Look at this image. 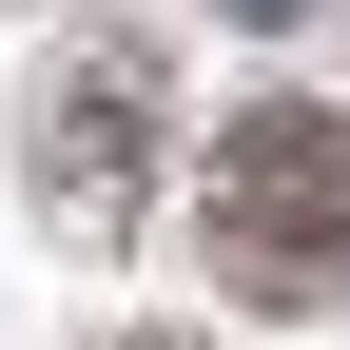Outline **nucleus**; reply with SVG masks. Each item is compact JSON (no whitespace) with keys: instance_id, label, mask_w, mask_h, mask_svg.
Here are the masks:
<instances>
[{"instance_id":"nucleus-2","label":"nucleus","mask_w":350,"mask_h":350,"mask_svg":"<svg viewBox=\"0 0 350 350\" xmlns=\"http://www.w3.org/2000/svg\"><path fill=\"white\" fill-rule=\"evenodd\" d=\"M137 98H156V78H137V39H117V59H98V98H78V137H39V175L78 195V234H117V175H137Z\"/></svg>"},{"instance_id":"nucleus-3","label":"nucleus","mask_w":350,"mask_h":350,"mask_svg":"<svg viewBox=\"0 0 350 350\" xmlns=\"http://www.w3.org/2000/svg\"><path fill=\"white\" fill-rule=\"evenodd\" d=\"M117 350H195V331H117Z\"/></svg>"},{"instance_id":"nucleus-1","label":"nucleus","mask_w":350,"mask_h":350,"mask_svg":"<svg viewBox=\"0 0 350 350\" xmlns=\"http://www.w3.org/2000/svg\"><path fill=\"white\" fill-rule=\"evenodd\" d=\"M195 234L234 292H350V117L331 98H253L195 156Z\"/></svg>"}]
</instances>
